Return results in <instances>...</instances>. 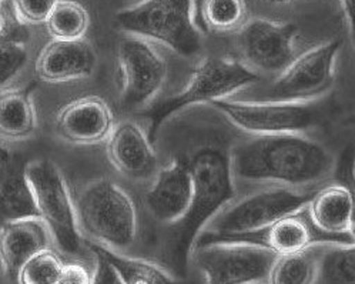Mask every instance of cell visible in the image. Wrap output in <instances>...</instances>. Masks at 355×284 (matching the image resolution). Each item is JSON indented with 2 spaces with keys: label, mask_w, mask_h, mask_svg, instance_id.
<instances>
[{
  "label": "cell",
  "mask_w": 355,
  "mask_h": 284,
  "mask_svg": "<svg viewBox=\"0 0 355 284\" xmlns=\"http://www.w3.org/2000/svg\"><path fill=\"white\" fill-rule=\"evenodd\" d=\"M233 176L250 183L301 189L333 174L334 154L302 133L256 136L230 151Z\"/></svg>",
  "instance_id": "obj_1"
},
{
  "label": "cell",
  "mask_w": 355,
  "mask_h": 284,
  "mask_svg": "<svg viewBox=\"0 0 355 284\" xmlns=\"http://www.w3.org/2000/svg\"><path fill=\"white\" fill-rule=\"evenodd\" d=\"M193 194L186 216L173 226L170 260L177 272L186 273L189 256L201 230L236 196L230 150L220 146H205L189 160Z\"/></svg>",
  "instance_id": "obj_2"
},
{
  "label": "cell",
  "mask_w": 355,
  "mask_h": 284,
  "mask_svg": "<svg viewBox=\"0 0 355 284\" xmlns=\"http://www.w3.org/2000/svg\"><path fill=\"white\" fill-rule=\"evenodd\" d=\"M80 233L89 242L117 253L133 247L137 237V210L132 197L113 180H90L74 200Z\"/></svg>",
  "instance_id": "obj_3"
},
{
  "label": "cell",
  "mask_w": 355,
  "mask_h": 284,
  "mask_svg": "<svg viewBox=\"0 0 355 284\" xmlns=\"http://www.w3.org/2000/svg\"><path fill=\"white\" fill-rule=\"evenodd\" d=\"M260 81L256 70L232 58H206L190 74L186 86L144 113L150 123V140L162 124L186 108L228 99L232 94Z\"/></svg>",
  "instance_id": "obj_4"
},
{
  "label": "cell",
  "mask_w": 355,
  "mask_h": 284,
  "mask_svg": "<svg viewBox=\"0 0 355 284\" xmlns=\"http://www.w3.org/2000/svg\"><path fill=\"white\" fill-rule=\"evenodd\" d=\"M196 0H143L116 15L120 28L132 36L155 40L183 58L201 49L200 31L193 20Z\"/></svg>",
  "instance_id": "obj_5"
},
{
  "label": "cell",
  "mask_w": 355,
  "mask_h": 284,
  "mask_svg": "<svg viewBox=\"0 0 355 284\" xmlns=\"http://www.w3.org/2000/svg\"><path fill=\"white\" fill-rule=\"evenodd\" d=\"M33 193L39 219L52 243L67 256H79L83 237L76 215L74 199L59 166L49 159H36L24 167Z\"/></svg>",
  "instance_id": "obj_6"
},
{
  "label": "cell",
  "mask_w": 355,
  "mask_h": 284,
  "mask_svg": "<svg viewBox=\"0 0 355 284\" xmlns=\"http://www.w3.org/2000/svg\"><path fill=\"white\" fill-rule=\"evenodd\" d=\"M210 105L243 132L254 136L302 133L320 122V110L311 101L216 100Z\"/></svg>",
  "instance_id": "obj_7"
},
{
  "label": "cell",
  "mask_w": 355,
  "mask_h": 284,
  "mask_svg": "<svg viewBox=\"0 0 355 284\" xmlns=\"http://www.w3.org/2000/svg\"><path fill=\"white\" fill-rule=\"evenodd\" d=\"M313 194L283 186L263 190L228 203L210 223L221 237L254 235L283 216L306 209Z\"/></svg>",
  "instance_id": "obj_8"
},
{
  "label": "cell",
  "mask_w": 355,
  "mask_h": 284,
  "mask_svg": "<svg viewBox=\"0 0 355 284\" xmlns=\"http://www.w3.org/2000/svg\"><path fill=\"white\" fill-rule=\"evenodd\" d=\"M277 254L256 243H207L194 250L206 284H259L267 280Z\"/></svg>",
  "instance_id": "obj_9"
},
{
  "label": "cell",
  "mask_w": 355,
  "mask_h": 284,
  "mask_svg": "<svg viewBox=\"0 0 355 284\" xmlns=\"http://www.w3.org/2000/svg\"><path fill=\"white\" fill-rule=\"evenodd\" d=\"M341 44V39H333L295 58L274 81L268 100L311 101L322 96L333 86Z\"/></svg>",
  "instance_id": "obj_10"
},
{
  "label": "cell",
  "mask_w": 355,
  "mask_h": 284,
  "mask_svg": "<svg viewBox=\"0 0 355 284\" xmlns=\"http://www.w3.org/2000/svg\"><path fill=\"white\" fill-rule=\"evenodd\" d=\"M121 103L128 109H140L155 100L167 79L163 56L147 40L124 37L119 44Z\"/></svg>",
  "instance_id": "obj_11"
},
{
  "label": "cell",
  "mask_w": 355,
  "mask_h": 284,
  "mask_svg": "<svg viewBox=\"0 0 355 284\" xmlns=\"http://www.w3.org/2000/svg\"><path fill=\"white\" fill-rule=\"evenodd\" d=\"M297 26L267 19L250 20L240 32V47L248 67L280 74L297 56Z\"/></svg>",
  "instance_id": "obj_12"
},
{
  "label": "cell",
  "mask_w": 355,
  "mask_h": 284,
  "mask_svg": "<svg viewBox=\"0 0 355 284\" xmlns=\"http://www.w3.org/2000/svg\"><path fill=\"white\" fill-rule=\"evenodd\" d=\"M113 127V112L98 96H85L67 103L56 117V132L60 139L78 146L106 142Z\"/></svg>",
  "instance_id": "obj_13"
},
{
  "label": "cell",
  "mask_w": 355,
  "mask_h": 284,
  "mask_svg": "<svg viewBox=\"0 0 355 284\" xmlns=\"http://www.w3.org/2000/svg\"><path fill=\"white\" fill-rule=\"evenodd\" d=\"M106 147L112 166L132 182H147L156 176L159 166L156 150L135 122H121L114 126Z\"/></svg>",
  "instance_id": "obj_14"
},
{
  "label": "cell",
  "mask_w": 355,
  "mask_h": 284,
  "mask_svg": "<svg viewBox=\"0 0 355 284\" xmlns=\"http://www.w3.org/2000/svg\"><path fill=\"white\" fill-rule=\"evenodd\" d=\"M193 194L189 162L177 158L159 170L155 182L146 192V206L157 222L177 224L187 213Z\"/></svg>",
  "instance_id": "obj_15"
},
{
  "label": "cell",
  "mask_w": 355,
  "mask_h": 284,
  "mask_svg": "<svg viewBox=\"0 0 355 284\" xmlns=\"http://www.w3.org/2000/svg\"><path fill=\"white\" fill-rule=\"evenodd\" d=\"M97 67V53L85 39L52 40L39 53L35 72L44 83L59 85L90 77Z\"/></svg>",
  "instance_id": "obj_16"
},
{
  "label": "cell",
  "mask_w": 355,
  "mask_h": 284,
  "mask_svg": "<svg viewBox=\"0 0 355 284\" xmlns=\"http://www.w3.org/2000/svg\"><path fill=\"white\" fill-rule=\"evenodd\" d=\"M52 239L39 217L10 220L0 224V265L15 278L21 265L36 253L49 249Z\"/></svg>",
  "instance_id": "obj_17"
},
{
  "label": "cell",
  "mask_w": 355,
  "mask_h": 284,
  "mask_svg": "<svg viewBox=\"0 0 355 284\" xmlns=\"http://www.w3.org/2000/svg\"><path fill=\"white\" fill-rule=\"evenodd\" d=\"M24 167L26 163L0 144V224L39 217Z\"/></svg>",
  "instance_id": "obj_18"
},
{
  "label": "cell",
  "mask_w": 355,
  "mask_h": 284,
  "mask_svg": "<svg viewBox=\"0 0 355 284\" xmlns=\"http://www.w3.org/2000/svg\"><path fill=\"white\" fill-rule=\"evenodd\" d=\"M354 210L352 192L341 185L318 190L306 208L310 223L329 236H352Z\"/></svg>",
  "instance_id": "obj_19"
},
{
  "label": "cell",
  "mask_w": 355,
  "mask_h": 284,
  "mask_svg": "<svg viewBox=\"0 0 355 284\" xmlns=\"http://www.w3.org/2000/svg\"><path fill=\"white\" fill-rule=\"evenodd\" d=\"M37 131L35 103L26 90L0 92V142L16 143L32 137Z\"/></svg>",
  "instance_id": "obj_20"
},
{
  "label": "cell",
  "mask_w": 355,
  "mask_h": 284,
  "mask_svg": "<svg viewBox=\"0 0 355 284\" xmlns=\"http://www.w3.org/2000/svg\"><path fill=\"white\" fill-rule=\"evenodd\" d=\"M302 210L283 216L264 228L263 244L277 256L293 254L311 247L313 231L307 219L302 216Z\"/></svg>",
  "instance_id": "obj_21"
},
{
  "label": "cell",
  "mask_w": 355,
  "mask_h": 284,
  "mask_svg": "<svg viewBox=\"0 0 355 284\" xmlns=\"http://www.w3.org/2000/svg\"><path fill=\"white\" fill-rule=\"evenodd\" d=\"M89 247L93 253L105 257L123 284H179L174 276L153 262L125 256V253H117L92 242H89Z\"/></svg>",
  "instance_id": "obj_22"
},
{
  "label": "cell",
  "mask_w": 355,
  "mask_h": 284,
  "mask_svg": "<svg viewBox=\"0 0 355 284\" xmlns=\"http://www.w3.org/2000/svg\"><path fill=\"white\" fill-rule=\"evenodd\" d=\"M320 254L310 247L277 259L267 277L268 284H314L318 278Z\"/></svg>",
  "instance_id": "obj_23"
},
{
  "label": "cell",
  "mask_w": 355,
  "mask_h": 284,
  "mask_svg": "<svg viewBox=\"0 0 355 284\" xmlns=\"http://www.w3.org/2000/svg\"><path fill=\"white\" fill-rule=\"evenodd\" d=\"M46 26L49 35L55 40H79L87 32L89 13L74 0H58Z\"/></svg>",
  "instance_id": "obj_24"
},
{
  "label": "cell",
  "mask_w": 355,
  "mask_h": 284,
  "mask_svg": "<svg viewBox=\"0 0 355 284\" xmlns=\"http://www.w3.org/2000/svg\"><path fill=\"white\" fill-rule=\"evenodd\" d=\"M318 277L324 284H355L354 244L327 247L318 257Z\"/></svg>",
  "instance_id": "obj_25"
},
{
  "label": "cell",
  "mask_w": 355,
  "mask_h": 284,
  "mask_svg": "<svg viewBox=\"0 0 355 284\" xmlns=\"http://www.w3.org/2000/svg\"><path fill=\"white\" fill-rule=\"evenodd\" d=\"M201 29L211 28L218 32L233 31L245 17L244 0H202L200 8Z\"/></svg>",
  "instance_id": "obj_26"
},
{
  "label": "cell",
  "mask_w": 355,
  "mask_h": 284,
  "mask_svg": "<svg viewBox=\"0 0 355 284\" xmlns=\"http://www.w3.org/2000/svg\"><path fill=\"white\" fill-rule=\"evenodd\" d=\"M29 62L26 40L10 31L0 36V92L8 89Z\"/></svg>",
  "instance_id": "obj_27"
},
{
  "label": "cell",
  "mask_w": 355,
  "mask_h": 284,
  "mask_svg": "<svg viewBox=\"0 0 355 284\" xmlns=\"http://www.w3.org/2000/svg\"><path fill=\"white\" fill-rule=\"evenodd\" d=\"M63 265L60 256L49 247L24 262L15 280L19 284H56Z\"/></svg>",
  "instance_id": "obj_28"
},
{
  "label": "cell",
  "mask_w": 355,
  "mask_h": 284,
  "mask_svg": "<svg viewBox=\"0 0 355 284\" xmlns=\"http://www.w3.org/2000/svg\"><path fill=\"white\" fill-rule=\"evenodd\" d=\"M12 3L19 23L42 24L46 23L58 0H12Z\"/></svg>",
  "instance_id": "obj_29"
},
{
  "label": "cell",
  "mask_w": 355,
  "mask_h": 284,
  "mask_svg": "<svg viewBox=\"0 0 355 284\" xmlns=\"http://www.w3.org/2000/svg\"><path fill=\"white\" fill-rule=\"evenodd\" d=\"M56 284H92V273L80 263H64Z\"/></svg>",
  "instance_id": "obj_30"
},
{
  "label": "cell",
  "mask_w": 355,
  "mask_h": 284,
  "mask_svg": "<svg viewBox=\"0 0 355 284\" xmlns=\"http://www.w3.org/2000/svg\"><path fill=\"white\" fill-rule=\"evenodd\" d=\"M96 257L94 272L92 273V284H123L113 266L98 253H93Z\"/></svg>",
  "instance_id": "obj_31"
},
{
  "label": "cell",
  "mask_w": 355,
  "mask_h": 284,
  "mask_svg": "<svg viewBox=\"0 0 355 284\" xmlns=\"http://www.w3.org/2000/svg\"><path fill=\"white\" fill-rule=\"evenodd\" d=\"M341 8L344 10L347 23H348V29L354 37V13H355V3L354 0H340Z\"/></svg>",
  "instance_id": "obj_32"
},
{
  "label": "cell",
  "mask_w": 355,
  "mask_h": 284,
  "mask_svg": "<svg viewBox=\"0 0 355 284\" xmlns=\"http://www.w3.org/2000/svg\"><path fill=\"white\" fill-rule=\"evenodd\" d=\"M271 2H277V3H287V2H295V0H271Z\"/></svg>",
  "instance_id": "obj_33"
},
{
  "label": "cell",
  "mask_w": 355,
  "mask_h": 284,
  "mask_svg": "<svg viewBox=\"0 0 355 284\" xmlns=\"http://www.w3.org/2000/svg\"><path fill=\"white\" fill-rule=\"evenodd\" d=\"M202 0H196V5H197V13H200V8H201Z\"/></svg>",
  "instance_id": "obj_34"
},
{
  "label": "cell",
  "mask_w": 355,
  "mask_h": 284,
  "mask_svg": "<svg viewBox=\"0 0 355 284\" xmlns=\"http://www.w3.org/2000/svg\"><path fill=\"white\" fill-rule=\"evenodd\" d=\"M259 284H261V283H259Z\"/></svg>",
  "instance_id": "obj_35"
}]
</instances>
